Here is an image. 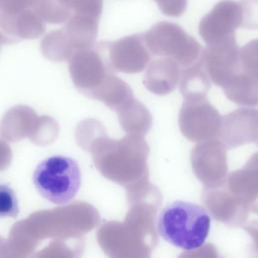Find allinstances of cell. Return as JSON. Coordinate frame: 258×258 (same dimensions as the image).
<instances>
[{"mask_svg":"<svg viewBox=\"0 0 258 258\" xmlns=\"http://www.w3.org/2000/svg\"><path fill=\"white\" fill-rule=\"evenodd\" d=\"M160 204L151 199L129 202V211L122 223H110L112 243L108 249L115 257L146 258L157 245L156 213Z\"/></svg>","mask_w":258,"mask_h":258,"instance_id":"6da1fadb","label":"cell"},{"mask_svg":"<svg viewBox=\"0 0 258 258\" xmlns=\"http://www.w3.org/2000/svg\"><path fill=\"white\" fill-rule=\"evenodd\" d=\"M159 235L172 246L186 252L206 242L211 217L206 208L184 201H175L161 210L157 219Z\"/></svg>","mask_w":258,"mask_h":258,"instance_id":"7a4b0ae2","label":"cell"},{"mask_svg":"<svg viewBox=\"0 0 258 258\" xmlns=\"http://www.w3.org/2000/svg\"><path fill=\"white\" fill-rule=\"evenodd\" d=\"M105 174L127 190L148 180L149 147L143 136L128 135L109 144Z\"/></svg>","mask_w":258,"mask_h":258,"instance_id":"3957f363","label":"cell"},{"mask_svg":"<svg viewBox=\"0 0 258 258\" xmlns=\"http://www.w3.org/2000/svg\"><path fill=\"white\" fill-rule=\"evenodd\" d=\"M37 191L53 204L63 205L78 194L82 174L77 161L69 156L55 155L42 160L33 172Z\"/></svg>","mask_w":258,"mask_h":258,"instance_id":"277c9868","label":"cell"},{"mask_svg":"<svg viewBox=\"0 0 258 258\" xmlns=\"http://www.w3.org/2000/svg\"><path fill=\"white\" fill-rule=\"evenodd\" d=\"M143 35L146 46L152 54L169 57L182 67L195 63L203 50L192 36L172 22H158Z\"/></svg>","mask_w":258,"mask_h":258,"instance_id":"5b68a950","label":"cell"},{"mask_svg":"<svg viewBox=\"0 0 258 258\" xmlns=\"http://www.w3.org/2000/svg\"><path fill=\"white\" fill-rule=\"evenodd\" d=\"M179 128L190 141L218 138L222 117L205 98L184 99L179 113Z\"/></svg>","mask_w":258,"mask_h":258,"instance_id":"8992f818","label":"cell"},{"mask_svg":"<svg viewBox=\"0 0 258 258\" xmlns=\"http://www.w3.org/2000/svg\"><path fill=\"white\" fill-rule=\"evenodd\" d=\"M191 166L205 188L225 183L228 173L227 146L217 138L201 141L191 151Z\"/></svg>","mask_w":258,"mask_h":258,"instance_id":"52a82bcc","label":"cell"},{"mask_svg":"<svg viewBox=\"0 0 258 258\" xmlns=\"http://www.w3.org/2000/svg\"><path fill=\"white\" fill-rule=\"evenodd\" d=\"M199 60L210 80L223 88L241 69L240 48L236 36L232 35L218 43L209 44L202 50Z\"/></svg>","mask_w":258,"mask_h":258,"instance_id":"ba28073f","label":"cell"},{"mask_svg":"<svg viewBox=\"0 0 258 258\" xmlns=\"http://www.w3.org/2000/svg\"><path fill=\"white\" fill-rule=\"evenodd\" d=\"M243 9L241 1L223 0L218 2L199 23V33L209 45L218 43L232 35L242 26Z\"/></svg>","mask_w":258,"mask_h":258,"instance_id":"9c48e42d","label":"cell"},{"mask_svg":"<svg viewBox=\"0 0 258 258\" xmlns=\"http://www.w3.org/2000/svg\"><path fill=\"white\" fill-rule=\"evenodd\" d=\"M202 201L215 220L229 226L243 225L247 220L250 209L224 184L204 188Z\"/></svg>","mask_w":258,"mask_h":258,"instance_id":"30bf717a","label":"cell"},{"mask_svg":"<svg viewBox=\"0 0 258 258\" xmlns=\"http://www.w3.org/2000/svg\"><path fill=\"white\" fill-rule=\"evenodd\" d=\"M219 137L230 149L250 142L258 144V110L242 108L222 117Z\"/></svg>","mask_w":258,"mask_h":258,"instance_id":"8fae6325","label":"cell"},{"mask_svg":"<svg viewBox=\"0 0 258 258\" xmlns=\"http://www.w3.org/2000/svg\"><path fill=\"white\" fill-rule=\"evenodd\" d=\"M111 60L116 69L127 74L141 72L150 60L143 34H134L110 44Z\"/></svg>","mask_w":258,"mask_h":258,"instance_id":"7c38bea8","label":"cell"},{"mask_svg":"<svg viewBox=\"0 0 258 258\" xmlns=\"http://www.w3.org/2000/svg\"><path fill=\"white\" fill-rule=\"evenodd\" d=\"M225 185L258 215V152L242 168L230 173Z\"/></svg>","mask_w":258,"mask_h":258,"instance_id":"4fadbf2b","label":"cell"},{"mask_svg":"<svg viewBox=\"0 0 258 258\" xmlns=\"http://www.w3.org/2000/svg\"><path fill=\"white\" fill-rule=\"evenodd\" d=\"M179 64L169 58H159L152 61L145 73L143 84L155 95H166L175 89L180 78Z\"/></svg>","mask_w":258,"mask_h":258,"instance_id":"5bb4252c","label":"cell"},{"mask_svg":"<svg viewBox=\"0 0 258 258\" xmlns=\"http://www.w3.org/2000/svg\"><path fill=\"white\" fill-rule=\"evenodd\" d=\"M222 89L226 97L238 105H258V79L241 69Z\"/></svg>","mask_w":258,"mask_h":258,"instance_id":"9a60e30c","label":"cell"},{"mask_svg":"<svg viewBox=\"0 0 258 258\" xmlns=\"http://www.w3.org/2000/svg\"><path fill=\"white\" fill-rule=\"evenodd\" d=\"M118 113L122 128L130 135L144 136L151 127L150 113L134 98L118 108Z\"/></svg>","mask_w":258,"mask_h":258,"instance_id":"2e32d148","label":"cell"},{"mask_svg":"<svg viewBox=\"0 0 258 258\" xmlns=\"http://www.w3.org/2000/svg\"><path fill=\"white\" fill-rule=\"evenodd\" d=\"M210 81L205 68L198 59L181 71L179 78L180 93L184 99L205 98L210 89Z\"/></svg>","mask_w":258,"mask_h":258,"instance_id":"e0dca14e","label":"cell"},{"mask_svg":"<svg viewBox=\"0 0 258 258\" xmlns=\"http://www.w3.org/2000/svg\"><path fill=\"white\" fill-rule=\"evenodd\" d=\"M42 20L50 23H60L71 17V10L61 0H38L33 7Z\"/></svg>","mask_w":258,"mask_h":258,"instance_id":"ac0fdd59","label":"cell"},{"mask_svg":"<svg viewBox=\"0 0 258 258\" xmlns=\"http://www.w3.org/2000/svg\"><path fill=\"white\" fill-rule=\"evenodd\" d=\"M241 70L258 79V39L248 42L240 49Z\"/></svg>","mask_w":258,"mask_h":258,"instance_id":"d6986e66","label":"cell"},{"mask_svg":"<svg viewBox=\"0 0 258 258\" xmlns=\"http://www.w3.org/2000/svg\"><path fill=\"white\" fill-rule=\"evenodd\" d=\"M19 214L18 200L7 184H0V218H16Z\"/></svg>","mask_w":258,"mask_h":258,"instance_id":"ffe728a7","label":"cell"},{"mask_svg":"<svg viewBox=\"0 0 258 258\" xmlns=\"http://www.w3.org/2000/svg\"><path fill=\"white\" fill-rule=\"evenodd\" d=\"M61 2L74 12L100 18L103 10V0H61Z\"/></svg>","mask_w":258,"mask_h":258,"instance_id":"44dd1931","label":"cell"},{"mask_svg":"<svg viewBox=\"0 0 258 258\" xmlns=\"http://www.w3.org/2000/svg\"><path fill=\"white\" fill-rule=\"evenodd\" d=\"M243 23L242 27L258 28V0H242Z\"/></svg>","mask_w":258,"mask_h":258,"instance_id":"7402d4cb","label":"cell"},{"mask_svg":"<svg viewBox=\"0 0 258 258\" xmlns=\"http://www.w3.org/2000/svg\"><path fill=\"white\" fill-rule=\"evenodd\" d=\"M163 14L171 17H177L184 13L187 0H154Z\"/></svg>","mask_w":258,"mask_h":258,"instance_id":"603a6c76","label":"cell"},{"mask_svg":"<svg viewBox=\"0 0 258 258\" xmlns=\"http://www.w3.org/2000/svg\"><path fill=\"white\" fill-rule=\"evenodd\" d=\"M38 0H0V12L16 14L33 8Z\"/></svg>","mask_w":258,"mask_h":258,"instance_id":"cb8c5ba5","label":"cell"},{"mask_svg":"<svg viewBox=\"0 0 258 258\" xmlns=\"http://www.w3.org/2000/svg\"><path fill=\"white\" fill-rule=\"evenodd\" d=\"M243 228L250 235V237L252 238L254 250L258 255V220L252 221V222L244 225Z\"/></svg>","mask_w":258,"mask_h":258,"instance_id":"d4e9b609","label":"cell"},{"mask_svg":"<svg viewBox=\"0 0 258 258\" xmlns=\"http://www.w3.org/2000/svg\"><path fill=\"white\" fill-rule=\"evenodd\" d=\"M257 145H258V144H257Z\"/></svg>","mask_w":258,"mask_h":258,"instance_id":"484cf974","label":"cell"}]
</instances>
